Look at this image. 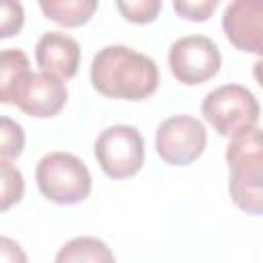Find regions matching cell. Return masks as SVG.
<instances>
[{
	"mask_svg": "<svg viewBox=\"0 0 263 263\" xmlns=\"http://www.w3.org/2000/svg\"><path fill=\"white\" fill-rule=\"evenodd\" d=\"M23 27V6L18 2H4L2 4V18H0V37H12Z\"/></svg>",
	"mask_w": 263,
	"mask_h": 263,
	"instance_id": "cell-18",
	"label": "cell"
},
{
	"mask_svg": "<svg viewBox=\"0 0 263 263\" xmlns=\"http://www.w3.org/2000/svg\"><path fill=\"white\" fill-rule=\"evenodd\" d=\"M158 80L156 62L127 45H107L92 58L90 82L103 97L144 101L158 88Z\"/></svg>",
	"mask_w": 263,
	"mask_h": 263,
	"instance_id": "cell-1",
	"label": "cell"
},
{
	"mask_svg": "<svg viewBox=\"0 0 263 263\" xmlns=\"http://www.w3.org/2000/svg\"><path fill=\"white\" fill-rule=\"evenodd\" d=\"M95 158L111 179L134 177L144 164V138L132 125H111L95 140Z\"/></svg>",
	"mask_w": 263,
	"mask_h": 263,
	"instance_id": "cell-5",
	"label": "cell"
},
{
	"mask_svg": "<svg viewBox=\"0 0 263 263\" xmlns=\"http://www.w3.org/2000/svg\"><path fill=\"white\" fill-rule=\"evenodd\" d=\"M228 193L234 205L251 216H263V129H251L226 148Z\"/></svg>",
	"mask_w": 263,
	"mask_h": 263,
	"instance_id": "cell-2",
	"label": "cell"
},
{
	"mask_svg": "<svg viewBox=\"0 0 263 263\" xmlns=\"http://www.w3.org/2000/svg\"><path fill=\"white\" fill-rule=\"evenodd\" d=\"M35 60L41 72L58 78H72L80 66V45L62 31H49L37 41Z\"/></svg>",
	"mask_w": 263,
	"mask_h": 263,
	"instance_id": "cell-10",
	"label": "cell"
},
{
	"mask_svg": "<svg viewBox=\"0 0 263 263\" xmlns=\"http://www.w3.org/2000/svg\"><path fill=\"white\" fill-rule=\"evenodd\" d=\"M201 113L220 136L236 138L255 129L261 109L249 88L240 84H224L205 95Z\"/></svg>",
	"mask_w": 263,
	"mask_h": 263,
	"instance_id": "cell-4",
	"label": "cell"
},
{
	"mask_svg": "<svg viewBox=\"0 0 263 263\" xmlns=\"http://www.w3.org/2000/svg\"><path fill=\"white\" fill-rule=\"evenodd\" d=\"M0 255L2 263H27V255L23 253V249L8 236L0 238Z\"/></svg>",
	"mask_w": 263,
	"mask_h": 263,
	"instance_id": "cell-19",
	"label": "cell"
},
{
	"mask_svg": "<svg viewBox=\"0 0 263 263\" xmlns=\"http://www.w3.org/2000/svg\"><path fill=\"white\" fill-rule=\"evenodd\" d=\"M29 58L21 49H4L0 55V101L4 105H16L29 78Z\"/></svg>",
	"mask_w": 263,
	"mask_h": 263,
	"instance_id": "cell-11",
	"label": "cell"
},
{
	"mask_svg": "<svg viewBox=\"0 0 263 263\" xmlns=\"http://www.w3.org/2000/svg\"><path fill=\"white\" fill-rule=\"evenodd\" d=\"M41 195L60 205H74L90 195L92 179L86 164L70 152H49L35 168Z\"/></svg>",
	"mask_w": 263,
	"mask_h": 263,
	"instance_id": "cell-3",
	"label": "cell"
},
{
	"mask_svg": "<svg viewBox=\"0 0 263 263\" xmlns=\"http://www.w3.org/2000/svg\"><path fill=\"white\" fill-rule=\"evenodd\" d=\"M168 66L173 76L187 86L214 78L222 66L218 45L203 35H187L177 39L168 49Z\"/></svg>",
	"mask_w": 263,
	"mask_h": 263,
	"instance_id": "cell-6",
	"label": "cell"
},
{
	"mask_svg": "<svg viewBox=\"0 0 263 263\" xmlns=\"http://www.w3.org/2000/svg\"><path fill=\"white\" fill-rule=\"evenodd\" d=\"M117 10L123 14L125 21L136 25H146L156 18L160 12L158 0H132V2H117Z\"/></svg>",
	"mask_w": 263,
	"mask_h": 263,
	"instance_id": "cell-16",
	"label": "cell"
},
{
	"mask_svg": "<svg viewBox=\"0 0 263 263\" xmlns=\"http://www.w3.org/2000/svg\"><path fill=\"white\" fill-rule=\"evenodd\" d=\"M253 76H255V80L259 82V86L263 88V58H259V60L253 64Z\"/></svg>",
	"mask_w": 263,
	"mask_h": 263,
	"instance_id": "cell-20",
	"label": "cell"
},
{
	"mask_svg": "<svg viewBox=\"0 0 263 263\" xmlns=\"http://www.w3.org/2000/svg\"><path fill=\"white\" fill-rule=\"evenodd\" d=\"M154 142L158 156L166 164L187 166L203 154L208 134L199 119L191 115H173L158 125Z\"/></svg>",
	"mask_w": 263,
	"mask_h": 263,
	"instance_id": "cell-7",
	"label": "cell"
},
{
	"mask_svg": "<svg viewBox=\"0 0 263 263\" xmlns=\"http://www.w3.org/2000/svg\"><path fill=\"white\" fill-rule=\"evenodd\" d=\"M218 6V0H175L173 8L177 10V14H181L183 18L189 21H208L212 10Z\"/></svg>",
	"mask_w": 263,
	"mask_h": 263,
	"instance_id": "cell-17",
	"label": "cell"
},
{
	"mask_svg": "<svg viewBox=\"0 0 263 263\" xmlns=\"http://www.w3.org/2000/svg\"><path fill=\"white\" fill-rule=\"evenodd\" d=\"M25 191L23 175L8 160H2V185H0V210H8L14 201H21Z\"/></svg>",
	"mask_w": 263,
	"mask_h": 263,
	"instance_id": "cell-14",
	"label": "cell"
},
{
	"mask_svg": "<svg viewBox=\"0 0 263 263\" xmlns=\"http://www.w3.org/2000/svg\"><path fill=\"white\" fill-rule=\"evenodd\" d=\"M25 146V134L18 123H14L10 117L0 119V154L2 160L16 158L23 152Z\"/></svg>",
	"mask_w": 263,
	"mask_h": 263,
	"instance_id": "cell-15",
	"label": "cell"
},
{
	"mask_svg": "<svg viewBox=\"0 0 263 263\" xmlns=\"http://www.w3.org/2000/svg\"><path fill=\"white\" fill-rule=\"evenodd\" d=\"M222 29L236 49L263 55V0L230 2L222 14Z\"/></svg>",
	"mask_w": 263,
	"mask_h": 263,
	"instance_id": "cell-8",
	"label": "cell"
},
{
	"mask_svg": "<svg viewBox=\"0 0 263 263\" xmlns=\"http://www.w3.org/2000/svg\"><path fill=\"white\" fill-rule=\"evenodd\" d=\"M55 263H115V255L101 238L78 236L62 245Z\"/></svg>",
	"mask_w": 263,
	"mask_h": 263,
	"instance_id": "cell-12",
	"label": "cell"
},
{
	"mask_svg": "<svg viewBox=\"0 0 263 263\" xmlns=\"http://www.w3.org/2000/svg\"><path fill=\"white\" fill-rule=\"evenodd\" d=\"M97 6L95 0H39L41 12L62 27H80L88 23Z\"/></svg>",
	"mask_w": 263,
	"mask_h": 263,
	"instance_id": "cell-13",
	"label": "cell"
},
{
	"mask_svg": "<svg viewBox=\"0 0 263 263\" xmlns=\"http://www.w3.org/2000/svg\"><path fill=\"white\" fill-rule=\"evenodd\" d=\"M66 101H68V88L62 82V78L45 72H37L31 74L16 107L29 117L47 119L58 115L64 109Z\"/></svg>",
	"mask_w": 263,
	"mask_h": 263,
	"instance_id": "cell-9",
	"label": "cell"
}]
</instances>
